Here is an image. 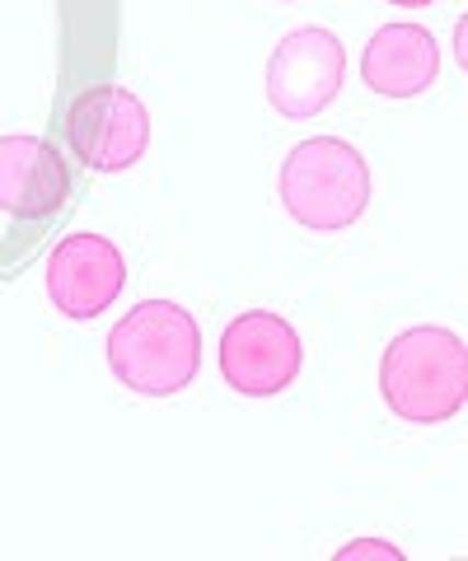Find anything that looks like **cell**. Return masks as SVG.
Returning a JSON list of instances; mask_svg holds the SVG:
<instances>
[{
    "instance_id": "1",
    "label": "cell",
    "mask_w": 468,
    "mask_h": 561,
    "mask_svg": "<svg viewBox=\"0 0 468 561\" xmlns=\"http://www.w3.org/2000/svg\"><path fill=\"white\" fill-rule=\"evenodd\" d=\"M109 365L132 393L169 398L197 379L202 332L197 319L173 300H141L109 332Z\"/></svg>"
},
{
    "instance_id": "2",
    "label": "cell",
    "mask_w": 468,
    "mask_h": 561,
    "mask_svg": "<svg viewBox=\"0 0 468 561\" xmlns=\"http://www.w3.org/2000/svg\"><path fill=\"white\" fill-rule=\"evenodd\" d=\"M379 393L389 412L412 426H441L464 408L468 393V351L449 328H408L385 346Z\"/></svg>"
},
{
    "instance_id": "3",
    "label": "cell",
    "mask_w": 468,
    "mask_h": 561,
    "mask_svg": "<svg viewBox=\"0 0 468 561\" xmlns=\"http://www.w3.org/2000/svg\"><path fill=\"white\" fill-rule=\"evenodd\" d=\"M276 192L305 230H346L370 206V164L352 140L309 136L286 154Z\"/></svg>"
},
{
    "instance_id": "4",
    "label": "cell",
    "mask_w": 468,
    "mask_h": 561,
    "mask_svg": "<svg viewBox=\"0 0 468 561\" xmlns=\"http://www.w3.org/2000/svg\"><path fill=\"white\" fill-rule=\"evenodd\" d=\"M346 76V47L319 24L290 28L267 57V103L282 117H319L338 99Z\"/></svg>"
},
{
    "instance_id": "5",
    "label": "cell",
    "mask_w": 468,
    "mask_h": 561,
    "mask_svg": "<svg viewBox=\"0 0 468 561\" xmlns=\"http://www.w3.org/2000/svg\"><path fill=\"white\" fill-rule=\"evenodd\" d=\"M300 332L282 313L249 309L220 332V375L244 398H276L300 375Z\"/></svg>"
},
{
    "instance_id": "6",
    "label": "cell",
    "mask_w": 468,
    "mask_h": 561,
    "mask_svg": "<svg viewBox=\"0 0 468 561\" xmlns=\"http://www.w3.org/2000/svg\"><path fill=\"white\" fill-rule=\"evenodd\" d=\"M66 140L90 169L123 173L150 146V113L123 84H94L71 103L66 117Z\"/></svg>"
},
{
    "instance_id": "7",
    "label": "cell",
    "mask_w": 468,
    "mask_h": 561,
    "mask_svg": "<svg viewBox=\"0 0 468 561\" xmlns=\"http://www.w3.org/2000/svg\"><path fill=\"white\" fill-rule=\"evenodd\" d=\"M127 286V262L113 239L103 234H71L57 243L47 262V300L66 319H99Z\"/></svg>"
},
{
    "instance_id": "8",
    "label": "cell",
    "mask_w": 468,
    "mask_h": 561,
    "mask_svg": "<svg viewBox=\"0 0 468 561\" xmlns=\"http://www.w3.org/2000/svg\"><path fill=\"white\" fill-rule=\"evenodd\" d=\"M71 197L66 154L38 136H0V210L20 220H43Z\"/></svg>"
},
{
    "instance_id": "9",
    "label": "cell",
    "mask_w": 468,
    "mask_h": 561,
    "mask_svg": "<svg viewBox=\"0 0 468 561\" xmlns=\"http://www.w3.org/2000/svg\"><path fill=\"white\" fill-rule=\"evenodd\" d=\"M441 76V47L422 24H385L361 51V80L385 99H412Z\"/></svg>"
},
{
    "instance_id": "10",
    "label": "cell",
    "mask_w": 468,
    "mask_h": 561,
    "mask_svg": "<svg viewBox=\"0 0 468 561\" xmlns=\"http://www.w3.org/2000/svg\"><path fill=\"white\" fill-rule=\"evenodd\" d=\"M361 552H379V557H398V548H389V542H352V548H342V557H361Z\"/></svg>"
},
{
    "instance_id": "11",
    "label": "cell",
    "mask_w": 468,
    "mask_h": 561,
    "mask_svg": "<svg viewBox=\"0 0 468 561\" xmlns=\"http://www.w3.org/2000/svg\"><path fill=\"white\" fill-rule=\"evenodd\" d=\"M389 5H431V0H389Z\"/></svg>"
},
{
    "instance_id": "12",
    "label": "cell",
    "mask_w": 468,
    "mask_h": 561,
    "mask_svg": "<svg viewBox=\"0 0 468 561\" xmlns=\"http://www.w3.org/2000/svg\"><path fill=\"white\" fill-rule=\"evenodd\" d=\"M290 5H296V0H290Z\"/></svg>"
}]
</instances>
